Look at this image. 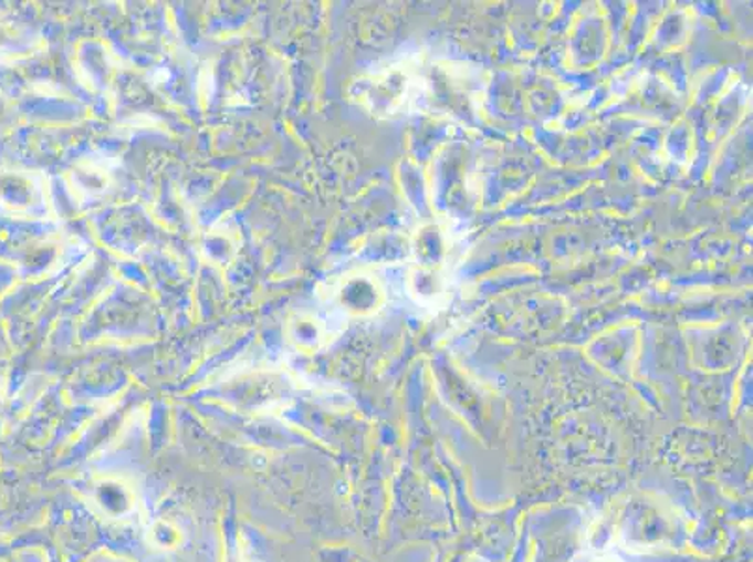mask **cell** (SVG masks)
I'll return each instance as SVG.
<instances>
[{
  "label": "cell",
  "mask_w": 753,
  "mask_h": 562,
  "mask_svg": "<svg viewBox=\"0 0 753 562\" xmlns=\"http://www.w3.org/2000/svg\"><path fill=\"white\" fill-rule=\"evenodd\" d=\"M334 300L344 312L353 315H368L379 306V289L366 275H351L337 283Z\"/></svg>",
  "instance_id": "6da1fadb"
},
{
  "label": "cell",
  "mask_w": 753,
  "mask_h": 562,
  "mask_svg": "<svg viewBox=\"0 0 753 562\" xmlns=\"http://www.w3.org/2000/svg\"><path fill=\"white\" fill-rule=\"evenodd\" d=\"M287 340L293 343L299 351H306V353H315L328 342V332L321 319L301 313L289 319Z\"/></svg>",
  "instance_id": "7a4b0ae2"
}]
</instances>
